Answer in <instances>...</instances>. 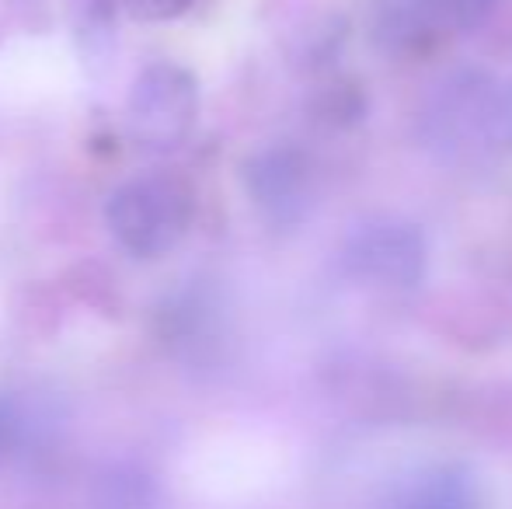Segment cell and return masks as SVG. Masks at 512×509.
<instances>
[{"label":"cell","mask_w":512,"mask_h":509,"mask_svg":"<svg viewBox=\"0 0 512 509\" xmlns=\"http://www.w3.org/2000/svg\"><path fill=\"white\" fill-rule=\"evenodd\" d=\"M453 32L443 0H373L370 39L394 60H422Z\"/></svg>","instance_id":"5b68a950"},{"label":"cell","mask_w":512,"mask_h":509,"mask_svg":"<svg viewBox=\"0 0 512 509\" xmlns=\"http://www.w3.org/2000/svg\"><path fill=\"white\" fill-rule=\"evenodd\" d=\"M203 95L192 70L171 60H154L143 70H136L126 95V126L129 136L143 150L168 154L178 150L199 123Z\"/></svg>","instance_id":"7a4b0ae2"},{"label":"cell","mask_w":512,"mask_h":509,"mask_svg":"<svg viewBox=\"0 0 512 509\" xmlns=\"http://www.w3.org/2000/svg\"><path fill=\"white\" fill-rule=\"evenodd\" d=\"M157 482L136 464H115L95 485V509H154Z\"/></svg>","instance_id":"ba28073f"},{"label":"cell","mask_w":512,"mask_h":509,"mask_svg":"<svg viewBox=\"0 0 512 509\" xmlns=\"http://www.w3.org/2000/svg\"><path fill=\"white\" fill-rule=\"evenodd\" d=\"M446 14H450L453 32H471V28L485 25L488 14L499 7V0H443Z\"/></svg>","instance_id":"30bf717a"},{"label":"cell","mask_w":512,"mask_h":509,"mask_svg":"<svg viewBox=\"0 0 512 509\" xmlns=\"http://www.w3.org/2000/svg\"><path fill=\"white\" fill-rule=\"evenodd\" d=\"M401 509H485L481 485L464 464H439L408 485Z\"/></svg>","instance_id":"52a82bcc"},{"label":"cell","mask_w":512,"mask_h":509,"mask_svg":"<svg viewBox=\"0 0 512 509\" xmlns=\"http://www.w3.org/2000/svg\"><path fill=\"white\" fill-rule=\"evenodd\" d=\"M241 182L258 217L279 231L300 227L317 203V164L290 140L265 143L248 154L241 164Z\"/></svg>","instance_id":"277c9868"},{"label":"cell","mask_w":512,"mask_h":509,"mask_svg":"<svg viewBox=\"0 0 512 509\" xmlns=\"http://www.w3.org/2000/svg\"><path fill=\"white\" fill-rule=\"evenodd\" d=\"M126 7L136 21L157 25V21H175L182 14H189L196 7V0H126Z\"/></svg>","instance_id":"8fae6325"},{"label":"cell","mask_w":512,"mask_h":509,"mask_svg":"<svg viewBox=\"0 0 512 509\" xmlns=\"http://www.w3.org/2000/svg\"><path fill=\"white\" fill-rule=\"evenodd\" d=\"M495 105L499 91L485 77L457 74L443 84V91L432 98V109L425 112L429 140L439 147H464V140L474 136H492Z\"/></svg>","instance_id":"8992f818"},{"label":"cell","mask_w":512,"mask_h":509,"mask_svg":"<svg viewBox=\"0 0 512 509\" xmlns=\"http://www.w3.org/2000/svg\"><path fill=\"white\" fill-rule=\"evenodd\" d=\"M338 262L356 286L405 293L415 290L429 272V241L411 220L370 217L345 234Z\"/></svg>","instance_id":"3957f363"},{"label":"cell","mask_w":512,"mask_h":509,"mask_svg":"<svg viewBox=\"0 0 512 509\" xmlns=\"http://www.w3.org/2000/svg\"><path fill=\"white\" fill-rule=\"evenodd\" d=\"M196 220V192L168 171H143L108 192L105 224L133 258H164L185 241Z\"/></svg>","instance_id":"6da1fadb"},{"label":"cell","mask_w":512,"mask_h":509,"mask_svg":"<svg viewBox=\"0 0 512 509\" xmlns=\"http://www.w3.org/2000/svg\"><path fill=\"white\" fill-rule=\"evenodd\" d=\"M28 412L11 391H0V461L18 454L21 443L28 440Z\"/></svg>","instance_id":"9c48e42d"}]
</instances>
